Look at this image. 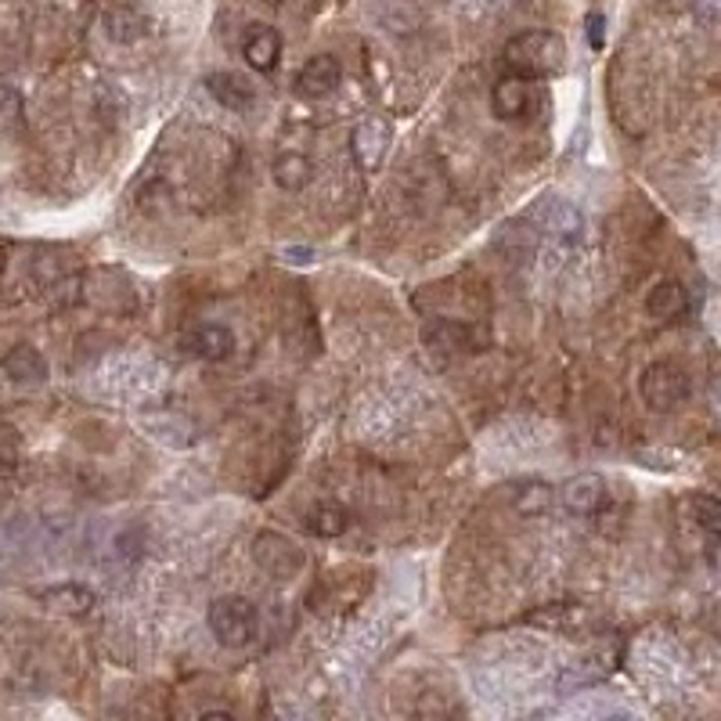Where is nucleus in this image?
Listing matches in <instances>:
<instances>
[{"label":"nucleus","instance_id":"nucleus-1","mask_svg":"<svg viewBox=\"0 0 721 721\" xmlns=\"http://www.w3.org/2000/svg\"><path fill=\"white\" fill-rule=\"evenodd\" d=\"M502 59L513 73L531 76V80H537V76H556L562 69V62H567V40L552 29H527V33H516V37L505 43Z\"/></svg>","mask_w":721,"mask_h":721},{"label":"nucleus","instance_id":"nucleus-2","mask_svg":"<svg viewBox=\"0 0 721 721\" xmlns=\"http://www.w3.org/2000/svg\"><path fill=\"white\" fill-rule=\"evenodd\" d=\"M206 624L210 635L228 649H242L256 638V628H261V614H256L253 599L245 595H217L206 610Z\"/></svg>","mask_w":721,"mask_h":721},{"label":"nucleus","instance_id":"nucleus-3","mask_svg":"<svg viewBox=\"0 0 721 721\" xmlns=\"http://www.w3.org/2000/svg\"><path fill=\"white\" fill-rule=\"evenodd\" d=\"M638 397L653 412H671L690 397V376L679 365H671V360H653L638 376Z\"/></svg>","mask_w":721,"mask_h":721},{"label":"nucleus","instance_id":"nucleus-4","mask_svg":"<svg viewBox=\"0 0 721 721\" xmlns=\"http://www.w3.org/2000/svg\"><path fill=\"white\" fill-rule=\"evenodd\" d=\"M253 562L261 567L267 578L289 581L307 567V556L292 537L278 534V531H261L253 537Z\"/></svg>","mask_w":721,"mask_h":721},{"label":"nucleus","instance_id":"nucleus-5","mask_svg":"<svg viewBox=\"0 0 721 721\" xmlns=\"http://www.w3.org/2000/svg\"><path fill=\"white\" fill-rule=\"evenodd\" d=\"M531 220L545 235H556V239H578V235L584 231L581 210L567 199H541L531 210Z\"/></svg>","mask_w":721,"mask_h":721},{"label":"nucleus","instance_id":"nucleus-6","mask_svg":"<svg viewBox=\"0 0 721 721\" xmlns=\"http://www.w3.org/2000/svg\"><path fill=\"white\" fill-rule=\"evenodd\" d=\"M606 494L610 491H606V480L599 472H578V477H570L562 483L559 498L573 516H592L606 505Z\"/></svg>","mask_w":721,"mask_h":721},{"label":"nucleus","instance_id":"nucleus-7","mask_svg":"<svg viewBox=\"0 0 721 721\" xmlns=\"http://www.w3.org/2000/svg\"><path fill=\"white\" fill-rule=\"evenodd\" d=\"M527 109H531V76H502L498 84L491 90V112L505 123L523 119Z\"/></svg>","mask_w":721,"mask_h":721},{"label":"nucleus","instance_id":"nucleus-8","mask_svg":"<svg viewBox=\"0 0 721 721\" xmlns=\"http://www.w3.org/2000/svg\"><path fill=\"white\" fill-rule=\"evenodd\" d=\"M390 127L382 119H365L357 123V130L351 134V149L357 155L360 170H379L382 160H387V149H390Z\"/></svg>","mask_w":721,"mask_h":721},{"label":"nucleus","instance_id":"nucleus-9","mask_svg":"<svg viewBox=\"0 0 721 721\" xmlns=\"http://www.w3.org/2000/svg\"><path fill=\"white\" fill-rule=\"evenodd\" d=\"M180 346H185V354L199 357V360H224L235 351V332L224 329V325H217V321H210V325H199V329L180 336Z\"/></svg>","mask_w":721,"mask_h":721},{"label":"nucleus","instance_id":"nucleus-10","mask_svg":"<svg viewBox=\"0 0 721 721\" xmlns=\"http://www.w3.org/2000/svg\"><path fill=\"white\" fill-rule=\"evenodd\" d=\"M343 80V65L332 54H314L296 76V90L303 98H329Z\"/></svg>","mask_w":721,"mask_h":721},{"label":"nucleus","instance_id":"nucleus-11","mask_svg":"<svg viewBox=\"0 0 721 721\" xmlns=\"http://www.w3.org/2000/svg\"><path fill=\"white\" fill-rule=\"evenodd\" d=\"M37 599L48 606L51 614H59V617H87L98 606L94 589H87V584H76V581L51 584V589H43Z\"/></svg>","mask_w":721,"mask_h":721},{"label":"nucleus","instance_id":"nucleus-12","mask_svg":"<svg viewBox=\"0 0 721 721\" xmlns=\"http://www.w3.org/2000/svg\"><path fill=\"white\" fill-rule=\"evenodd\" d=\"M0 368H4V376L11 379V382H43L48 379V357H43L37 346H29V343H18V346H11V351L4 354V360H0Z\"/></svg>","mask_w":721,"mask_h":721},{"label":"nucleus","instance_id":"nucleus-13","mask_svg":"<svg viewBox=\"0 0 721 721\" xmlns=\"http://www.w3.org/2000/svg\"><path fill=\"white\" fill-rule=\"evenodd\" d=\"M242 59L250 62L256 73H270L281 59V37L270 26H253L250 37L242 43Z\"/></svg>","mask_w":721,"mask_h":721},{"label":"nucleus","instance_id":"nucleus-14","mask_svg":"<svg viewBox=\"0 0 721 721\" xmlns=\"http://www.w3.org/2000/svg\"><path fill=\"white\" fill-rule=\"evenodd\" d=\"M685 307H690V296H685L682 281H671V278L657 281V286L649 289V296H646L649 318H657V321H674V318H682Z\"/></svg>","mask_w":721,"mask_h":721},{"label":"nucleus","instance_id":"nucleus-15","mask_svg":"<svg viewBox=\"0 0 721 721\" xmlns=\"http://www.w3.org/2000/svg\"><path fill=\"white\" fill-rule=\"evenodd\" d=\"M422 340H426V346H433V351H469L472 329L466 321L437 318L422 329Z\"/></svg>","mask_w":721,"mask_h":721},{"label":"nucleus","instance_id":"nucleus-16","mask_svg":"<svg viewBox=\"0 0 721 721\" xmlns=\"http://www.w3.org/2000/svg\"><path fill=\"white\" fill-rule=\"evenodd\" d=\"M270 177H275V185L281 191H303L311 185L314 166L303 152H281L275 160V166H270Z\"/></svg>","mask_w":721,"mask_h":721},{"label":"nucleus","instance_id":"nucleus-17","mask_svg":"<svg viewBox=\"0 0 721 721\" xmlns=\"http://www.w3.org/2000/svg\"><path fill=\"white\" fill-rule=\"evenodd\" d=\"M206 87H210V94L231 112L245 109L253 101V84L242 80V76H235V73H213V76H206Z\"/></svg>","mask_w":721,"mask_h":721},{"label":"nucleus","instance_id":"nucleus-18","mask_svg":"<svg viewBox=\"0 0 721 721\" xmlns=\"http://www.w3.org/2000/svg\"><path fill=\"white\" fill-rule=\"evenodd\" d=\"M307 527H311V534H318V537H340L346 534V527H351V513L336 502H321L311 509Z\"/></svg>","mask_w":721,"mask_h":721},{"label":"nucleus","instance_id":"nucleus-19","mask_svg":"<svg viewBox=\"0 0 721 721\" xmlns=\"http://www.w3.org/2000/svg\"><path fill=\"white\" fill-rule=\"evenodd\" d=\"M105 29L116 43H130V40H141L144 33H149V22H144L138 11L116 8V11H109L105 15Z\"/></svg>","mask_w":721,"mask_h":721},{"label":"nucleus","instance_id":"nucleus-20","mask_svg":"<svg viewBox=\"0 0 721 721\" xmlns=\"http://www.w3.org/2000/svg\"><path fill=\"white\" fill-rule=\"evenodd\" d=\"M552 502H556V494H552L548 483H541V480L523 483V488L516 491V498H513L516 513L520 516H545L552 509Z\"/></svg>","mask_w":721,"mask_h":721},{"label":"nucleus","instance_id":"nucleus-21","mask_svg":"<svg viewBox=\"0 0 721 721\" xmlns=\"http://www.w3.org/2000/svg\"><path fill=\"white\" fill-rule=\"evenodd\" d=\"M690 505H693V516H696V523H700V531L721 537V498H714V494H693Z\"/></svg>","mask_w":721,"mask_h":721},{"label":"nucleus","instance_id":"nucleus-22","mask_svg":"<svg viewBox=\"0 0 721 721\" xmlns=\"http://www.w3.org/2000/svg\"><path fill=\"white\" fill-rule=\"evenodd\" d=\"M15 469H18V447L0 437V480L15 477Z\"/></svg>","mask_w":721,"mask_h":721},{"label":"nucleus","instance_id":"nucleus-23","mask_svg":"<svg viewBox=\"0 0 721 721\" xmlns=\"http://www.w3.org/2000/svg\"><path fill=\"white\" fill-rule=\"evenodd\" d=\"M693 15L714 26V22H721V0H693Z\"/></svg>","mask_w":721,"mask_h":721},{"label":"nucleus","instance_id":"nucleus-24","mask_svg":"<svg viewBox=\"0 0 721 721\" xmlns=\"http://www.w3.org/2000/svg\"><path fill=\"white\" fill-rule=\"evenodd\" d=\"M603 15H589V37H592V48H603Z\"/></svg>","mask_w":721,"mask_h":721},{"label":"nucleus","instance_id":"nucleus-25","mask_svg":"<svg viewBox=\"0 0 721 721\" xmlns=\"http://www.w3.org/2000/svg\"><path fill=\"white\" fill-rule=\"evenodd\" d=\"M286 256H292L296 264H307V261H311V250H303V245H300V250H296V245H289Z\"/></svg>","mask_w":721,"mask_h":721}]
</instances>
